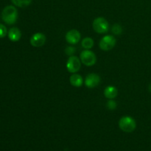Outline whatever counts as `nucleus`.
Returning <instances> with one entry per match:
<instances>
[{
  "mask_svg": "<svg viewBox=\"0 0 151 151\" xmlns=\"http://www.w3.org/2000/svg\"><path fill=\"white\" fill-rule=\"evenodd\" d=\"M1 19L7 24H14L18 19L17 9L13 5H8L3 9Z\"/></svg>",
  "mask_w": 151,
  "mask_h": 151,
  "instance_id": "nucleus-1",
  "label": "nucleus"
},
{
  "mask_svg": "<svg viewBox=\"0 0 151 151\" xmlns=\"http://www.w3.org/2000/svg\"><path fill=\"white\" fill-rule=\"evenodd\" d=\"M119 127L124 132L131 133L133 132L137 128V122L131 116H124L119 119Z\"/></svg>",
  "mask_w": 151,
  "mask_h": 151,
  "instance_id": "nucleus-2",
  "label": "nucleus"
},
{
  "mask_svg": "<svg viewBox=\"0 0 151 151\" xmlns=\"http://www.w3.org/2000/svg\"><path fill=\"white\" fill-rule=\"evenodd\" d=\"M92 27L97 33L104 34L109 31V24L108 21L103 17H98L94 20Z\"/></svg>",
  "mask_w": 151,
  "mask_h": 151,
  "instance_id": "nucleus-3",
  "label": "nucleus"
},
{
  "mask_svg": "<svg viewBox=\"0 0 151 151\" xmlns=\"http://www.w3.org/2000/svg\"><path fill=\"white\" fill-rule=\"evenodd\" d=\"M80 59L81 60V63L87 66H94L97 61L95 54L92 51H90L88 50H83L80 54Z\"/></svg>",
  "mask_w": 151,
  "mask_h": 151,
  "instance_id": "nucleus-4",
  "label": "nucleus"
},
{
  "mask_svg": "<svg viewBox=\"0 0 151 151\" xmlns=\"http://www.w3.org/2000/svg\"><path fill=\"white\" fill-rule=\"evenodd\" d=\"M116 43V38L112 35H106L101 38L99 47L103 51H109L115 47Z\"/></svg>",
  "mask_w": 151,
  "mask_h": 151,
  "instance_id": "nucleus-5",
  "label": "nucleus"
},
{
  "mask_svg": "<svg viewBox=\"0 0 151 151\" xmlns=\"http://www.w3.org/2000/svg\"><path fill=\"white\" fill-rule=\"evenodd\" d=\"M81 67V60L76 56H70L66 62V69L70 73H76Z\"/></svg>",
  "mask_w": 151,
  "mask_h": 151,
  "instance_id": "nucleus-6",
  "label": "nucleus"
},
{
  "mask_svg": "<svg viewBox=\"0 0 151 151\" xmlns=\"http://www.w3.org/2000/svg\"><path fill=\"white\" fill-rule=\"evenodd\" d=\"M100 77L97 74L91 73L88 75L85 80L86 86L88 88H93L97 87L100 83Z\"/></svg>",
  "mask_w": 151,
  "mask_h": 151,
  "instance_id": "nucleus-7",
  "label": "nucleus"
},
{
  "mask_svg": "<svg viewBox=\"0 0 151 151\" xmlns=\"http://www.w3.org/2000/svg\"><path fill=\"white\" fill-rule=\"evenodd\" d=\"M46 36L41 32H36L30 38V44L34 47H41L46 43Z\"/></svg>",
  "mask_w": 151,
  "mask_h": 151,
  "instance_id": "nucleus-8",
  "label": "nucleus"
},
{
  "mask_svg": "<svg viewBox=\"0 0 151 151\" xmlns=\"http://www.w3.org/2000/svg\"><path fill=\"white\" fill-rule=\"evenodd\" d=\"M65 38L69 44H76L81 41V35L79 31L77 29H71L66 32Z\"/></svg>",
  "mask_w": 151,
  "mask_h": 151,
  "instance_id": "nucleus-9",
  "label": "nucleus"
},
{
  "mask_svg": "<svg viewBox=\"0 0 151 151\" xmlns=\"http://www.w3.org/2000/svg\"><path fill=\"white\" fill-rule=\"evenodd\" d=\"M8 38L13 42H17L22 38V32L17 27H12L8 31Z\"/></svg>",
  "mask_w": 151,
  "mask_h": 151,
  "instance_id": "nucleus-10",
  "label": "nucleus"
},
{
  "mask_svg": "<svg viewBox=\"0 0 151 151\" xmlns=\"http://www.w3.org/2000/svg\"><path fill=\"white\" fill-rule=\"evenodd\" d=\"M118 94V90L113 86H109L104 89V96L109 100H112L116 97Z\"/></svg>",
  "mask_w": 151,
  "mask_h": 151,
  "instance_id": "nucleus-11",
  "label": "nucleus"
},
{
  "mask_svg": "<svg viewBox=\"0 0 151 151\" xmlns=\"http://www.w3.org/2000/svg\"><path fill=\"white\" fill-rule=\"evenodd\" d=\"M69 81H70L72 86L75 87H81L83 83V78L78 74H73L72 75H71V77L69 78Z\"/></svg>",
  "mask_w": 151,
  "mask_h": 151,
  "instance_id": "nucleus-12",
  "label": "nucleus"
},
{
  "mask_svg": "<svg viewBox=\"0 0 151 151\" xmlns=\"http://www.w3.org/2000/svg\"><path fill=\"white\" fill-rule=\"evenodd\" d=\"M82 47L83 48L86 49V50H89V49H91L94 46V40L92 39L90 37H86V38H83L82 40Z\"/></svg>",
  "mask_w": 151,
  "mask_h": 151,
  "instance_id": "nucleus-13",
  "label": "nucleus"
},
{
  "mask_svg": "<svg viewBox=\"0 0 151 151\" xmlns=\"http://www.w3.org/2000/svg\"><path fill=\"white\" fill-rule=\"evenodd\" d=\"M13 4L19 7H26L32 2V0H11Z\"/></svg>",
  "mask_w": 151,
  "mask_h": 151,
  "instance_id": "nucleus-14",
  "label": "nucleus"
},
{
  "mask_svg": "<svg viewBox=\"0 0 151 151\" xmlns=\"http://www.w3.org/2000/svg\"><path fill=\"white\" fill-rule=\"evenodd\" d=\"M111 31L114 35H119L122 34L123 29H122V27L121 25L118 24H114L113 27H112Z\"/></svg>",
  "mask_w": 151,
  "mask_h": 151,
  "instance_id": "nucleus-15",
  "label": "nucleus"
},
{
  "mask_svg": "<svg viewBox=\"0 0 151 151\" xmlns=\"http://www.w3.org/2000/svg\"><path fill=\"white\" fill-rule=\"evenodd\" d=\"M7 28L2 24H0V38H4L7 35Z\"/></svg>",
  "mask_w": 151,
  "mask_h": 151,
  "instance_id": "nucleus-16",
  "label": "nucleus"
},
{
  "mask_svg": "<svg viewBox=\"0 0 151 151\" xmlns=\"http://www.w3.org/2000/svg\"><path fill=\"white\" fill-rule=\"evenodd\" d=\"M116 103L113 100H109L107 103V108L109 109V110H114L116 109Z\"/></svg>",
  "mask_w": 151,
  "mask_h": 151,
  "instance_id": "nucleus-17",
  "label": "nucleus"
},
{
  "mask_svg": "<svg viewBox=\"0 0 151 151\" xmlns=\"http://www.w3.org/2000/svg\"><path fill=\"white\" fill-rule=\"evenodd\" d=\"M75 48L74 47H72V46H69V47H67L65 50V52L67 55L69 56H72V55L75 54Z\"/></svg>",
  "mask_w": 151,
  "mask_h": 151,
  "instance_id": "nucleus-18",
  "label": "nucleus"
},
{
  "mask_svg": "<svg viewBox=\"0 0 151 151\" xmlns=\"http://www.w3.org/2000/svg\"><path fill=\"white\" fill-rule=\"evenodd\" d=\"M149 90H150V91H151V84L149 86Z\"/></svg>",
  "mask_w": 151,
  "mask_h": 151,
  "instance_id": "nucleus-19",
  "label": "nucleus"
}]
</instances>
